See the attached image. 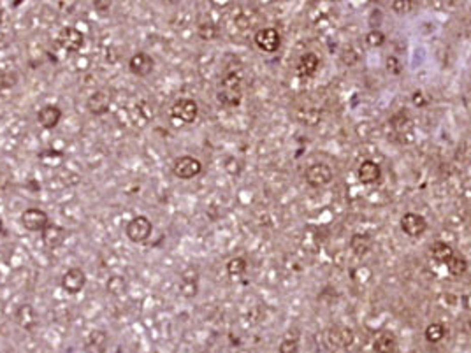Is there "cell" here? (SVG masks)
Returning <instances> with one entry per match:
<instances>
[{"instance_id": "cell-30", "label": "cell", "mask_w": 471, "mask_h": 353, "mask_svg": "<svg viewBox=\"0 0 471 353\" xmlns=\"http://www.w3.org/2000/svg\"><path fill=\"white\" fill-rule=\"evenodd\" d=\"M384 42H385V34L380 32V30H371L366 36V44L371 46V48H380V46H384Z\"/></svg>"}, {"instance_id": "cell-32", "label": "cell", "mask_w": 471, "mask_h": 353, "mask_svg": "<svg viewBox=\"0 0 471 353\" xmlns=\"http://www.w3.org/2000/svg\"><path fill=\"white\" fill-rule=\"evenodd\" d=\"M297 348H299V343H297L296 339H285V341H281L278 351L279 353H297Z\"/></svg>"}, {"instance_id": "cell-33", "label": "cell", "mask_w": 471, "mask_h": 353, "mask_svg": "<svg viewBox=\"0 0 471 353\" xmlns=\"http://www.w3.org/2000/svg\"><path fill=\"white\" fill-rule=\"evenodd\" d=\"M387 69L392 71L394 74H399L401 69H399V62H397L396 56H389V58H387Z\"/></svg>"}, {"instance_id": "cell-28", "label": "cell", "mask_w": 471, "mask_h": 353, "mask_svg": "<svg viewBox=\"0 0 471 353\" xmlns=\"http://www.w3.org/2000/svg\"><path fill=\"white\" fill-rule=\"evenodd\" d=\"M246 271V260L243 256H236V259H231L227 264V272L231 276H241L243 272Z\"/></svg>"}, {"instance_id": "cell-11", "label": "cell", "mask_w": 471, "mask_h": 353, "mask_svg": "<svg viewBox=\"0 0 471 353\" xmlns=\"http://www.w3.org/2000/svg\"><path fill=\"white\" fill-rule=\"evenodd\" d=\"M401 229H403L404 234H408L410 237H419L426 232L427 223L420 214L406 213L403 218H401Z\"/></svg>"}, {"instance_id": "cell-8", "label": "cell", "mask_w": 471, "mask_h": 353, "mask_svg": "<svg viewBox=\"0 0 471 353\" xmlns=\"http://www.w3.org/2000/svg\"><path fill=\"white\" fill-rule=\"evenodd\" d=\"M255 44L259 46L262 51L266 53H274L278 51L279 44H281V37H279L278 30L274 28H262L255 34Z\"/></svg>"}, {"instance_id": "cell-23", "label": "cell", "mask_w": 471, "mask_h": 353, "mask_svg": "<svg viewBox=\"0 0 471 353\" xmlns=\"http://www.w3.org/2000/svg\"><path fill=\"white\" fill-rule=\"evenodd\" d=\"M331 337H332L331 343L334 346H348L354 341V332L350 329H338L336 334H331Z\"/></svg>"}, {"instance_id": "cell-12", "label": "cell", "mask_w": 471, "mask_h": 353, "mask_svg": "<svg viewBox=\"0 0 471 353\" xmlns=\"http://www.w3.org/2000/svg\"><path fill=\"white\" fill-rule=\"evenodd\" d=\"M65 237H67L65 229L56 223H48V227L43 230V243L49 249H56L58 246H62L65 243Z\"/></svg>"}, {"instance_id": "cell-34", "label": "cell", "mask_w": 471, "mask_h": 353, "mask_svg": "<svg viewBox=\"0 0 471 353\" xmlns=\"http://www.w3.org/2000/svg\"><path fill=\"white\" fill-rule=\"evenodd\" d=\"M410 6H412V2H394L392 7L397 11V13H406L410 9Z\"/></svg>"}, {"instance_id": "cell-18", "label": "cell", "mask_w": 471, "mask_h": 353, "mask_svg": "<svg viewBox=\"0 0 471 353\" xmlns=\"http://www.w3.org/2000/svg\"><path fill=\"white\" fill-rule=\"evenodd\" d=\"M319 69V56L315 53H306L301 56L299 65H297V72L301 76H313Z\"/></svg>"}, {"instance_id": "cell-24", "label": "cell", "mask_w": 471, "mask_h": 353, "mask_svg": "<svg viewBox=\"0 0 471 353\" xmlns=\"http://www.w3.org/2000/svg\"><path fill=\"white\" fill-rule=\"evenodd\" d=\"M447 269L452 276H461L464 274L466 269H468V262H466L462 256H452V259L447 262Z\"/></svg>"}, {"instance_id": "cell-1", "label": "cell", "mask_w": 471, "mask_h": 353, "mask_svg": "<svg viewBox=\"0 0 471 353\" xmlns=\"http://www.w3.org/2000/svg\"><path fill=\"white\" fill-rule=\"evenodd\" d=\"M153 223L150 221V218L139 214V216H134L132 220L127 223L125 227V234L132 243H144L148 237L151 236Z\"/></svg>"}, {"instance_id": "cell-29", "label": "cell", "mask_w": 471, "mask_h": 353, "mask_svg": "<svg viewBox=\"0 0 471 353\" xmlns=\"http://www.w3.org/2000/svg\"><path fill=\"white\" fill-rule=\"evenodd\" d=\"M197 34H199L201 39L213 41V39H216V36H218V28H216V25H213V23H201L199 28H197Z\"/></svg>"}, {"instance_id": "cell-15", "label": "cell", "mask_w": 471, "mask_h": 353, "mask_svg": "<svg viewBox=\"0 0 471 353\" xmlns=\"http://www.w3.org/2000/svg\"><path fill=\"white\" fill-rule=\"evenodd\" d=\"M357 176H359V179H361V183H364V185L376 183L382 176L380 166H378L376 162H373V160H364V162L361 164V167H359Z\"/></svg>"}, {"instance_id": "cell-21", "label": "cell", "mask_w": 471, "mask_h": 353, "mask_svg": "<svg viewBox=\"0 0 471 353\" xmlns=\"http://www.w3.org/2000/svg\"><path fill=\"white\" fill-rule=\"evenodd\" d=\"M88 346L91 350H97V353H102L107 346V334L101 329H95V331L90 332L88 336Z\"/></svg>"}, {"instance_id": "cell-5", "label": "cell", "mask_w": 471, "mask_h": 353, "mask_svg": "<svg viewBox=\"0 0 471 353\" xmlns=\"http://www.w3.org/2000/svg\"><path fill=\"white\" fill-rule=\"evenodd\" d=\"M58 42L65 51L78 53L85 44V36H83L81 30L74 28V26H65L58 34Z\"/></svg>"}, {"instance_id": "cell-3", "label": "cell", "mask_w": 471, "mask_h": 353, "mask_svg": "<svg viewBox=\"0 0 471 353\" xmlns=\"http://www.w3.org/2000/svg\"><path fill=\"white\" fill-rule=\"evenodd\" d=\"M21 225L30 232H43L49 223L48 213L39 208H28L21 213Z\"/></svg>"}, {"instance_id": "cell-16", "label": "cell", "mask_w": 471, "mask_h": 353, "mask_svg": "<svg viewBox=\"0 0 471 353\" xmlns=\"http://www.w3.org/2000/svg\"><path fill=\"white\" fill-rule=\"evenodd\" d=\"M199 285H197V272L194 269H189L181 274V281H179V294L186 299H192L197 295Z\"/></svg>"}, {"instance_id": "cell-6", "label": "cell", "mask_w": 471, "mask_h": 353, "mask_svg": "<svg viewBox=\"0 0 471 353\" xmlns=\"http://www.w3.org/2000/svg\"><path fill=\"white\" fill-rule=\"evenodd\" d=\"M85 285H86V274L79 267H72V269H69L62 276V288L64 292H67L71 295L79 294V292L85 288Z\"/></svg>"}, {"instance_id": "cell-22", "label": "cell", "mask_w": 471, "mask_h": 353, "mask_svg": "<svg viewBox=\"0 0 471 353\" xmlns=\"http://www.w3.org/2000/svg\"><path fill=\"white\" fill-rule=\"evenodd\" d=\"M39 160L48 167H58L65 160V155L58 149H44L43 153H39Z\"/></svg>"}, {"instance_id": "cell-10", "label": "cell", "mask_w": 471, "mask_h": 353, "mask_svg": "<svg viewBox=\"0 0 471 353\" xmlns=\"http://www.w3.org/2000/svg\"><path fill=\"white\" fill-rule=\"evenodd\" d=\"M111 106V95L104 90H97L88 97L86 101V109L95 116H102L109 111Z\"/></svg>"}, {"instance_id": "cell-31", "label": "cell", "mask_w": 471, "mask_h": 353, "mask_svg": "<svg viewBox=\"0 0 471 353\" xmlns=\"http://www.w3.org/2000/svg\"><path fill=\"white\" fill-rule=\"evenodd\" d=\"M18 81L16 72H2L0 71V91L7 90V88H13Z\"/></svg>"}, {"instance_id": "cell-36", "label": "cell", "mask_w": 471, "mask_h": 353, "mask_svg": "<svg viewBox=\"0 0 471 353\" xmlns=\"http://www.w3.org/2000/svg\"><path fill=\"white\" fill-rule=\"evenodd\" d=\"M413 104L420 106V107L426 106V101H424V97H422V93H420V91H415V93H413Z\"/></svg>"}, {"instance_id": "cell-20", "label": "cell", "mask_w": 471, "mask_h": 353, "mask_svg": "<svg viewBox=\"0 0 471 353\" xmlns=\"http://www.w3.org/2000/svg\"><path fill=\"white\" fill-rule=\"evenodd\" d=\"M106 290L107 294L114 295V297H120L127 292V279L123 276H111L106 283Z\"/></svg>"}, {"instance_id": "cell-2", "label": "cell", "mask_w": 471, "mask_h": 353, "mask_svg": "<svg viewBox=\"0 0 471 353\" xmlns=\"http://www.w3.org/2000/svg\"><path fill=\"white\" fill-rule=\"evenodd\" d=\"M197 114H199L197 102L192 101V99H179L171 107L172 120L179 121V123H194Z\"/></svg>"}, {"instance_id": "cell-9", "label": "cell", "mask_w": 471, "mask_h": 353, "mask_svg": "<svg viewBox=\"0 0 471 353\" xmlns=\"http://www.w3.org/2000/svg\"><path fill=\"white\" fill-rule=\"evenodd\" d=\"M153 67H155V62L148 53H136V55L130 58L129 62V69L134 76H139V78H146L148 74H151Z\"/></svg>"}, {"instance_id": "cell-26", "label": "cell", "mask_w": 471, "mask_h": 353, "mask_svg": "<svg viewBox=\"0 0 471 353\" xmlns=\"http://www.w3.org/2000/svg\"><path fill=\"white\" fill-rule=\"evenodd\" d=\"M352 248H354L355 253H359V255H364L367 249L371 248V237L355 234V236L352 237Z\"/></svg>"}, {"instance_id": "cell-19", "label": "cell", "mask_w": 471, "mask_h": 353, "mask_svg": "<svg viewBox=\"0 0 471 353\" xmlns=\"http://www.w3.org/2000/svg\"><path fill=\"white\" fill-rule=\"evenodd\" d=\"M431 253H432V259L438 260V262H442V264H447L452 256H454V249L450 248V244L443 243V241H436L431 246Z\"/></svg>"}, {"instance_id": "cell-17", "label": "cell", "mask_w": 471, "mask_h": 353, "mask_svg": "<svg viewBox=\"0 0 471 353\" xmlns=\"http://www.w3.org/2000/svg\"><path fill=\"white\" fill-rule=\"evenodd\" d=\"M373 346L376 353H394L397 348V341L390 332H384L374 339Z\"/></svg>"}, {"instance_id": "cell-7", "label": "cell", "mask_w": 471, "mask_h": 353, "mask_svg": "<svg viewBox=\"0 0 471 353\" xmlns=\"http://www.w3.org/2000/svg\"><path fill=\"white\" fill-rule=\"evenodd\" d=\"M306 181H308L309 186H325L331 183L332 179V171L329 166H325V164H313V166H309L306 169Z\"/></svg>"}, {"instance_id": "cell-14", "label": "cell", "mask_w": 471, "mask_h": 353, "mask_svg": "<svg viewBox=\"0 0 471 353\" xmlns=\"http://www.w3.org/2000/svg\"><path fill=\"white\" fill-rule=\"evenodd\" d=\"M16 322L18 325H20L21 329H25V331L32 332L34 329L37 327V313L36 309L32 308L30 304H21L20 308L16 309Z\"/></svg>"}, {"instance_id": "cell-13", "label": "cell", "mask_w": 471, "mask_h": 353, "mask_svg": "<svg viewBox=\"0 0 471 353\" xmlns=\"http://www.w3.org/2000/svg\"><path fill=\"white\" fill-rule=\"evenodd\" d=\"M60 120H62V109H60L58 106H53V104H48L44 106L43 109H39V113H37V121H39V125L43 126V129H55L56 125L60 123Z\"/></svg>"}, {"instance_id": "cell-35", "label": "cell", "mask_w": 471, "mask_h": 353, "mask_svg": "<svg viewBox=\"0 0 471 353\" xmlns=\"http://www.w3.org/2000/svg\"><path fill=\"white\" fill-rule=\"evenodd\" d=\"M93 6L97 7V9H102L101 13H107V11L111 9V2H102V0H97Z\"/></svg>"}, {"instance_id": "cell-27", "label": "cell", "mask_w": 471, "mask_h": 353, "mask_svg": "<svg viewBox=\"0 0 471 353\" xmlns=\"http://www.w3.org/2000/svg\"><path fill=\"white\" fill-rule=\"evenodd\" d=\"M443 336H445V329H443L442 324H431L427 325L426 329V339L429 343H438V341L443 339Z\"/></svg>"}, {"instance_id": "cell-25", "label": "cell", "mask_w": 471, "mask_h": 353, "mask_svg": "<svg viewBox=\"0 0 471 353\" xmlns=\"http://www.w3.org/2000/svg\"><path fill=\"white\" fill-rule=\"evenodd\" d=\"M218 101L225 106H237L241 101V91L239 90H222L218 93Z\"/></svg>"}, {"instance_id": "cell-4", "label": "cell", "mask_w": 471, "mask_h": 353, "mask_svg": "<svg viewBox=\"0 0 471 353\" xmlns=\"http://www.w3.org/2000/svg\"><path fill=\"white\" fill-rule=\"evenodd\" d=\"M202 172V164L194 156H181L172 164V174L179 179H192Z\"/></svg>"}]
</instances>
